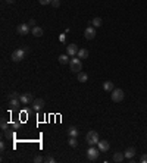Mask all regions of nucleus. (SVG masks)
I'll return each mask as SVG.
<instances>
[{
	"label": "nucleus",
	"mask_w": 147,
	"mask_h": 163,
	"mask_svg": "<svg viewBox=\"0 0 147 163\" xmlns=\"http://www.w3.org/2000/svg\"><path fill=\"white\" fill-rule=\"evenodd\" d=\"M6 1H7V3H13L15 0H6Z\"/></svg>",
	"instance_id": "nucleus-34"
},
{
	"label": "nucleus",
	"mask_w": 147,
	"mask_h": 163,
	"mask_svg": "<svg viewBox=\"0 0 147 163\" xmlns=\"http://www.w3.org/2000/svg\"><path fill=\"white\" fill-rule=\"evenodd\" d=\"M28 24H30L31 27H36V21H34V19H30V22H28Z\"/></svg>",
	"instance_id": "nucleus-32"
},
{
	"label": "nucleus",
	"mask_w": 147,
	"mask_h": 163,
	"mask_svg": "<svg viewBox=\"0 0 147 163\" xmlns=\"http://www.w3.org/2000/svg\"><path fill=\"white\" fill-rule=\"evenodd\" d=\"M78 134H79V131H78L75 126H69V128H68V135H69V137H75V138H76Z\"/></svg>",
	"instance_id": "nucleus-18"
},
{
	"label": "nucleus",
	"mask_w": 147,
	"mask_h": 163,
	"mask_svg": "<svg viewBox=\"0 0 147 163\" xmlns=\"http://www.w3.org/2000/svg\"><path fill=\"white\" fill-rule=\"evenodd\" d=\"M34 162H36V163L44 162V157H41V156H36V157H34Z\"/></svg>",
	"instance_id": "nucleus-26"
},
{
	"label": "nucleus",
	"mask_w": 147,
	"mask_h": 163,
	"mask_svg": "<svg viewBox=\"0 0 147 163\" xmlns=\"http://www.w3.org/2000/svg\"><path fill=\"white\" fill-rule=\"evenodd\" d=\"M1 129H3V131H7V129H9V125L6 123L4 119H1Z\"/></svg>",
	"instance_id": "nucleus-24"
},
{
	"label": "nucleus",
	"mask_w": 147,
	"mask_h": 163,
	"mask_svg": "<svg viewBox=\"0 0 147 163\" xmlns=\"http://www.w3.org/2000/svg\"><path fill=\"white\" fill-rule=\"evenodd\" d=\"M27 50H28L27 47L15 50V51L12 53V60H13V62H21V60H24V59H25V53H27Z\"/></svg>",
	"instance_id": "nucleus-2"
},
{
	"label": "nucleus",
	"mask_w": 147,
	"mask_h": 163,
	"mask_svg": "<svg viewBox=\"0 0 147 163\" xmlns=\"http://www.w3.org/2000/svg\"><path fill=\"white\" fill-rule=\"evenodd\" d=\"M68 56H69V54H60V56H59V62H60L62 65L69 63V62H71V59H68Z\"/></svg>",
	"instance_id": "nucleus-20"
},
{
	"label": "nucleus",
	"mask_w": 147,
	"mask_h": 163,
	"mask_svg": "<svg viewBox=\"0 0 147 163\" xmlns=\"http://www.w3.org/2000/svg\"><path fill=\"white\" fill-rule=\"evenodd\" d=\"M43 107H44V100H43V99H36V100L33 101V109H34L36 112L41 110Z\"/></svg>",
	"instance_id": "nucleus-9"
},
{
	"label": "nucleus",
	"mask_w": 147,
	"mask_h": 163,
	"mask_svg": "<svg viewBox=\"0 0 147 163\" xmlns=\"http://www.w3.org/2000/svg\"><path fill=\"white\" fill-rule=\"evenodd\" d=\"M90 24H91L93 27H102V25H103V21H102V18H94Z\"/></svg>",
	"instance_id": "nucleus-21"
},
{
	"label": "nucleus",
	"mask_w": 147,
	"mask_h": 163,
	"mask_svg": "<svg viewBox=\"0 0 147 163\" xmlns=\"http://www.w3.org/2000/svg\"><path fill=\"white\" fill-rule=\"evenodd\" d=\"M103 90H105V91H113V90H115V88H113V82L105 81L103 82Z\"/></svg>",
	"instance_id": "nucleus-19"
},
{
	"label": "nucleus",
	"mask_w": 147,
	"mask_h": 163,
	"mask_svg": "<svg viewBox=\"0 0 147 163\" xmlns=\"http://www.w3.org/2000/svg\"><path fill=\"white\" fill-rule=\"evenodd\" d=\"M53 7H59V4H60V0H52V3H50Z\"/></svg>",
	"instance_id": "nucleus-25"
},
{
	"label": "nucleus",
	"mask_w": 147,
	"mask_h": 163,
	"mask_svg": "<svg viewBox=\"0 0 147 163\" xmlns=\"http://www.w3.org/2000/svg\"><path fill=\"white\" fill-rule=\"evenodd\" d=\"M78 50H79V49H78V46H76V44H68V47H66V53H68V54H69V56H75V54H76V53H78Z\"/></svg>",
	"instance_id": "nucleus-10"
},
{
	"label": "nucleus",
	"mask_w": 147,
	"mask_h": 163,
	"mask_svg": "<svg viewBox=\"0 0 147 163\" xmlns=\"http://www.w3.org/2000/svg\"><path fill=\"white\" fill-rule=\"evenodd\" d=\"M99 154H100V150H99V149H96L94 146H90V149L87 150V157H88V160H91V162L97 160Z\"/></svg>",
	"instance_id": "nucleus-4"
},
{
	"label": "nucleus",
	"mask_w": 147,
	"mask_h": 163,
	"mask_svg": "<svg viewBox=\"0 0 147 163\" xmlns=\"http://www.w3.org/2000/svg\"><path fill=\"white\" fill-rule=\"evenodd\" d=\"M44 162H47V163H55V159H53V157H50V156H47V157H44Z\"/></svg>",
	"instance_id": "nucleus-27"
},
{
	"label": "nucleus",
	"mask_w": 147,
	"mask_h": 163,
	"mask_svg": "<svg viewBox=\"0 0 147 163\" xmlns=\"http://www.w3.org/2000/svg\"><path fill=\"white\" fill-rule=\"evenodd\" d=\"M69 68H71V71L75 72V74L81 72V69H82L81 59H79V57H74V59H71V62H69Z\"/></svg>",
	"instance_id": "nucleus-3"
},
{
	"label": "nucleus",
	"mask_w": 147,
	"mask_h": 163,
	"mask_svg": "<svg viewBox=\"0 0 147 163\" xmlns=\"http://www.w3.org/2000/svg\"><path fill=\"white\" fill-rule=\"evenodd\" d=\"M0 149H1V151H3V150H4V143H3V141H1V143H0Z\"/></svg>",
	"instance_id": "nucleus-33"
},
{
	"label": "nucleus",
	"mask_w": 147,
	"mask_h": 163,
	"mask_svg": "<svg viewBox=\"0 0 147 163\" xmlns=\"http://www.w3.org/2000/svg\"><path fill=\"white\" fill-rule=\"evenodd\" d=\"M4 132H6V137L7 138H13V134L12 132H9V131H4Z\"/></svg>",
	"instance_id": "nucleus-30"
},
{
	"label": "nucleus",
	"mask_w": 147,
	"mask_h": 163,
	"mask_svg": "<svg viewBox=\"0 0 147 163\" xmlns=\"http://www.w3.org/2000/svg\"><path fill=\"white\" fill-rule=\"evenodd\" d=\"M76 56H78L79 59H87V57H88V50H87V49H79L78 53H76Z\"/></svg>",
	"instance_id": "nucleus-16"
},
{
	"label": "nucleus",
	"mask_w": 147,
	"mask_h": 163,
	"mask_svg": "<svg viewBox=\"0 0 147 163\" xmlns=\"http://www.w3.org/2000/svg\"><path fill=\"white\" fill-rule=\"evenodd\" d=\"M19 96H21V94H18L16 91H12V93H9L7 97H9V100H10V99H19Z\"/></svg>",
	"instance_id": "nucleus-23"
},
{
	"label": "nucleus",
	"mask_w": 147,
	"mask_h": 163,
	"mask_svg": "<svg viewBox=\"0 0 147 163\" xmlns=\"http://www.w3.org/2000/svg\"><path fill=\"white\" fill-rule=\"evenodd\" d=\"M19 100H21L22 104H31V103L34 101L31 93H24V94H21V96H19Z\"/></svg>",
	"instance_id": "nucleus-7"
},
{
	"label": "nucleus",
	"mask_w": 147,
	"mask_h": 163,
	"mask_svg": "<svg viewBox=\"0 0 147 163\" xmlns=\"http://www.w3.org/2000/svg\"><path fill=\"white\" fill-rule=\"evenodd\" d=\"M97 146H99V150L100 151H108L109 150V141H106V140H100L99 143H97Z\"/></svg>",
	"instance_id": "nucleus-11"
},
{
	"label": "nucleus",
	"mask_w": 147,
	"mask_h": 163,
	"mask_svg": "<svg viewBox=\"0 0 147 163\" xmlns=\"http://www.w3.org/2000/svg\"><path fill=\"white\" fill-rule=\"evenodd\" d=\"M124 154H125V157H127V159H132V157H134V154H135V149H134V147H128V149L125 150V153H124Z\"/></svg>",
	"instance_id": "nucleus-14"
},
{
	"label": "nucleus",
	"mask_w": 147,
	"mask_h": 163,
	"mask_svg": "<svg viewBox=\"0 0 147 163\" xmlns=\"http://www.w3.org/2000/svg\"><path fill=\"white\" fill-rule=\"evenodd\" d=\"M21 106V100L19 99H10L9 100V107L10 109H16V107H19Z\"/></svg>",
	"instance_id": "nucleus-12"
},
{
	"label": "nucleus",
	"mask_w": 147,
	"mask_h": 163,
	"mask_svg": "<svg viewBox=\"0 0 147 163\" xmlns=\"http://www.w3.org/2000/svg\"><path fill=\"white\" fill-rule=\"evenodd\" d=\"M140 162H141V163H147V154H143V156L140 157Z\"/></svg>",
	"instance_id": "nucleus-28"
},
{
	"label": "nucleus",
	"mask_w": 147,
	"mask_h": 163,
	"mask_svg": "<svg viewBox=\"0 0 147 163\" xmlns=\"http://www.w3.org/2000/svg\"><path fill=\"white\" fill-rule=\"evenodd\" d=\"M76 80H78L79 82H87V81H88V75H87L85 72H82V71H81V72H78V74H76Z\"/></svg>",
	"instance_id": "nucleus-15"
},
{
	"label": "nucleus",
	"mask_w": 147,
	"mask_h": 163,
	"mask_svg": "<svg viewBox=\"0 0 147 163\" xmlns=\"http://www.w3.org/2000/svg\"><path fill=\"white\" fill-rule=\"evenodd\" d=\"M124 159H125V154L121 153V151H116V153L113 154V162L121 163V162H124Z\"/></svg>",
	"instance_id": "nucleus-13"
},
{
	"label": "nucleus",
	"mask_w": 147,
	"mask_h": 163,
	"mask_svg": "<svg viewBox=\"0 0 147 163\" xmlns=\"http://www.w3.org/2000/svg\"><path fill=\"white\" fill-rule=\"evenodd\" d=\"M68 144H69L71 147H76V146H78V141H76V138H75V137H69Z\"/></svg>",
	"instance_id": "nucleus-22"
},
{
	"label": "nucleus",
	"mask_w": 147,
	"mask_h": 163,
	"mask_svg": "<svg viewBox=\"0 0 147 163\" xmlns=\"http://www.w3.org/2000/svg\"><path fill=\"white\" fill-rule=\"evenodd\" d=\"M112 100L115 101V103H118V101H122L124 100V97H125V93L121 90V88H115L113 91H112Z\"/></svg>",
	"instance_id": "nucleus-5"
},
{
	"label": "nucleus",
	"mask_w": 147,
	"mask_h": 163,
	"mask_svg": "<svg viewBox=\"0 0 147 163\" xmlns=\"http://www.w3.org/2000/svg\"><path fill=\"white\" fill-rule=\"evenodd\" d=\"M84 37L87 38V40H93L94 37H96V27H88L87 30H85V33H84Z\"/></svg>",
	"instance_id": "nucleus-8"
},
{
	"label": "nucleus",
	"mask_w": 147,
	"mask_h": 163,
	"mask_svg": "<svg viewBox=\"0 0 147 163\" xmlns=\"http://www.w3.org/2000/svg\"><path fill=\"white\" fill-rule=\"evenodd\" d=\"M31 33H33L34 37H41V35H43V28H40V27H33Z\"/></svg>",
	"instance_id": "nucleus-17"
},
{
	"label": "nucleus",
	"mask_w": 147,
	"mask_h": 163,
	"mask_svg": "<svg viewBox=\"0 0 147 163\" xmlns=\"http://www.w3.org/2000/svg\"><path fill=\"white\" fill-rule=\"evenodd\" d=\"M85 141L88 146H96L100 140H99V134L96 131H88L87 135H85Z\"/></svg>",
	"instance_id": "nucleus-1"
},
{
	"label": "nucleus",
	"mask_w": 147,
	"mask_h": 163,
	"mask_svg": "<svg viewBox=\"0 0 147 163\" xmlns=\"http://www.w3.org/2000/svg\"><path fill=\"white\" fill-rule=\"evenodd\" d=\"M40 1V4H49V3H52V0H38Z\"/></svg>",
	"instance_id": "nucleus-29"
},
{
	"label": "nucleus",
	"mask_w": 147,
	"mask_h": 163,
	"mask_svg": "<svg viewBox=\"0 0 147 163\" xmlns=\"http://www.w3.org/2000/svg\"><path fill=\"white\" fill-rule=\"evenodd\" d=\"M16 31H18V34H21V35H28V34L31 33V25H30V24H21V25L16 28Z\"/></svg>",
	"instance_id": "nucleus-6"
},
{
	"label": "nucleus",
	"mask_w": 147,
	"mask_h": 163,
	"mask_svg": "<svg viewBox=\"0 0 147 163\" xmlns=\"http://www.w3.org/2000/svg\"><path fill=\"white\" fill-rule=\"evenodd\" d=\"M12 128H13V129H18V128H19V122H15L12 125Z\"/></svg>",
	"instance_id": "nucleus-31"
}]
</instances>
